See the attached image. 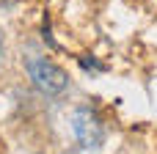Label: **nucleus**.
I'll list each match as a JSON object with an SVG mask.
<instances>
[{
  "mask_svg": "<svg viewBox=\"0 0 157 154\" xmlns=\"http://www.w3.org/2000/svg\"><path fill=\"white\" fill-rule=\"evenodd\" d=\"M28 72H30V80L39 91L44 94H61L66 88V74L63 69H58L55 63L44 61V58H30L28 61Z\"/></svg>",
  "mask_w": 157,
  "mask_h": 154,
  "instance_id": "f257e3e1",
  "label": "nucleus"
},
{
  "mask_svg": "<svg viewBox=\"0 0 157 154\" xmlns=\"http://www.w3.org/2000/svg\"><path fill=\"white\" fill-rule=\"evenodd\" d=\"M72 127H75V135L80 138V143H83L86 149L99 146V141H102V124H99V118H97L91 110H77Z\"/></svg>",
  "mask_w": 157,
  "mask_h": 154,
  "instance_id": "f03ea898",
  "label": "nucleus"
}]
</instances>
